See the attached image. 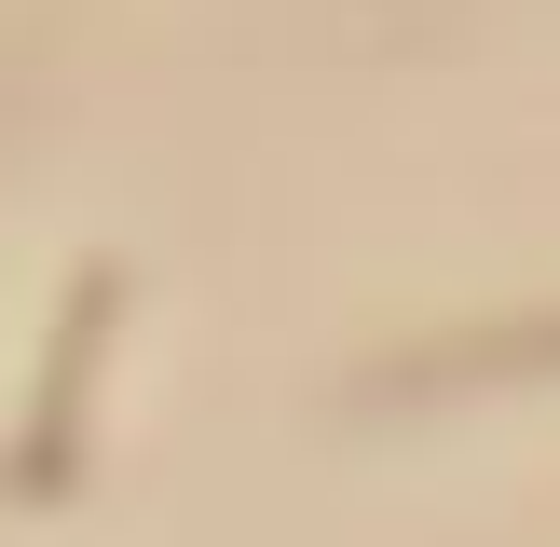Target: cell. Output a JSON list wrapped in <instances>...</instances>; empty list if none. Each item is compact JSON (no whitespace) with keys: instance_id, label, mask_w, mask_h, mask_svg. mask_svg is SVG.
Wrapping results in <instances>:
<instances>
[{"instance_id":"1","label":"cell","mask_w":560,"mask_h":547,"mask_svg":"<svg viewBox=\"0 0 560 547\" xmlns=\"http://www.w3.org/2000/svg\"><path fill=\"white\" fill-rule=\"evenodd\" d=\"M124 315H137V274L109 260V246L69 260L55 328H42V370H27V410H14V438H0V492H14V507H69V492L96 479V383H109Z\"/></svg>"},{"instance_id":"2","label":"cell","mask_w":560,"mask_h":547,"mask_svg":"<svg viewBox=\"0 0 560 547\" xmlns=\"http://www.w3.org/2000/svg\"><path fill=\"white\" fill-rule=\"evenodd\" d=\"M560 370V315H492V328H438V342H397L370 370H342V410H438V397H534Z\"/></svg>"}]
</instances>
